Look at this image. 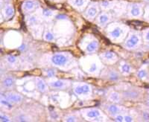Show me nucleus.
I'll return each instance as SVG.
<instances>
[{"label": "nucleus", "mask_w": 149, "mask_h": 122, "mask_svg": "<svg viewBox=\"0 0 149 122\" xmlns=\"http://www.w3.org/2000/svg\"><path fill=\"white\" fill-rule=\"evenodd\" d=\"M100 70V65L98 64V62H91L90 64L87 67V71L90 74H95L98 72Z\"/></svg>", "instance_id": "nucleus-21"}, {"label": "nucleus", "mask_w": 149, "mask_h": 122, "mask_svg": "<svg viewBox=\"0 0 149 122\" xmlns=\"http://www.w3.org/2000/svg\"><path fill=\"white\" fill-rule=\"evenodd\" d=\"M44 74L47 78H52L54 77H55L56 71L53 69H47L44 70Z\"/></svg>", "instance_id": "nucleus-28"}, {"label": "nucleus", "mask_w": 149, "mask_h": 122, "mask_svg": "<svg viewBox=\"0 0 149 122\" xmlns=\"http://www.w3.org/2000/svg\"><path fill=\"white\" fill-rule=\"evenodd\" d=\"M6 1H9V0H6Z\"/></svg>", "instance_id": "nucleus-44"}, {"label": "nucleus", "mask_w": 149, "mask_h": 122, "mask_svg": "<svg viewBox=\"0 0 149 122\" xmlns=\"http://www.w3.org/2000/svg\"><path fill=\"white\" fill-rule=\"evenodd\" d=\"M101 5H102V7L104 9H110V8H112V5H113V3L110 1H107V0H105V1H103V2L101 3Z\"/></svg>", "instance_id": "nucleus-31"}, {"label": "nucleus", "mask_w": 149, "mask_h": 122, "mask_svg": "<svg viewBox=\"0 0 149 122\" xmlns=\"http://www.w3.org/2000/svg\"><path fill=\"white\" fill-rule=\"evenodd\" d=\"M2 14L5 19H9L14 14V8L13 5H5L4 8L2 9Z\"/></svg>", "instance_id": "nucleus-17"}, {"label": "nucleus", "mask_w": 149, "mask_h": 122, "mask_svg": "<svg viewBox=\"0 0 149 122\" xmlns=\"http://www.w3.org/2000/svg\"><path fill=\"white\" fill-rule=\"evenodd\" d=\"M114 120H115L116 121H119V122L124 121V115H121V114L116 115Z\"/></svg>", "instance_id": "nucleus-37"}, {"label": "nucleus", "mask_w": 149, "mask_h": 122, "mask_svg": "<svg viewBox=\"0 0 149 122\" xmlns=\"http://www.w3.org/2000/svg\"><path fill=\"white\" fill-rule=\"evenodd\" d=\"M142 119L145 121H149V112L145 111V112H142Z\"/></svg>", "instance_id": "nucleus-39"}, {"label": "nucleus", "mask_w": 149, "mask_h": 122, "mask_svg": "<svg viewBox=\"0 0 149 122\" xmlns=\"http://www.w3.org/2000/svg\"><path fill=\"white\" fill-rule=\"evenodd\" d=\"M144 9L142 4L140 3H131L129 5L127 8V14L130 18L139 19L143 17Z\"/></svg>", "instance_id": "nucleus-3"}, {"label": "nucleus", "mask_w": 149, "mask_h": 122, "mask_svg": "<svg viewBox=\"0 0 149 122\" xmlns=\"http://www.w3.org/2000/svg\"><path fill=\"white\" fill-rule=\"evenodd\" d=\"M86 42V46H85V51L87 53H93L97 51L98 49V42L95 38H90V40H87Z\"/></svg>", "instance_id": "nucleus-11"}, {"label": "nucleus", "mask_w": 149, "mask_h": 122, "mask_svg": "<svg viewBox=\"0 0 149 122\" xmlns=\"http://www.w3.org/2000/svg\"><path fill=\"white\" fill-rule=\"evenodd\" d=\"M0 121L2 122H8L10 121V118L8 116V115H5V114L3 113H1V115H0Z\"/></svg>", "instance_id": "nucleus-34"}, {"label": "nucleus", "mask_w": 149, "mask_h": 122, "mask_svg": "<svg viewBox=\"0 0 149 122\" xmlns=\"http://www.w3.org/2000/svg\"><path fill=\"white\" fill-rule=\"evenodd\" d=\"M98 14V7L97 4L92 3L89 5L86 11H85V16L87 19H93L95 18Z\"/></svg>", "instance_id": "nucleus-10"}, {"label": "nucleus", "mask_w": 149, "mask_h": 122, "mask_svg": "<svg viewBox=\"0 0 149 122\" xmlns=\"http://www.w3.org/2000/svg\"><path fill=\"white\" fill-rule=\"evenodd\" d=\"M53 12L51 10H49V9H45L42 11V15L43 17H46V18H50V17H53Z\"/></svg>", "instance_id": "nucleus-32"}, {"label": "nucleus", "mask_w": 149, "mask_h": 122, "mask_svg": "<svg viewBox=\"0 0 149 122\" xmlns=\"http://www.w3.org/2000/svg\"><path fill=\"white\" fill-rule=\"evenodd\" d=\"M17 119L19 121H29V118L26 116V115H19L18 117L17 118Z\"/></svg>", "instance_id": "nucleus-35"}, {"label": "nucleus", "mask_w": 149, "mask_h": 122, "mask_svg": "<svg viewBox=\"0 0 149 122\" xmlns=\"http://www.w3.org/2000/svg\"><path fill=\"white\" fill-rule=\"evenodd\" d=\"M147 102H148V104H149V92H148V97H147Z\"/></svg>", "instance_id": "nucleus-42"}, {"label": "nucleus", "mask_w": 149, "mask_h": 122, "mask_svg": "<svg viewBox=\"0 0 149 122\" xmlns=\"http://www.w3.org/2000/svg\"><path fill=\"white\" fill-rule=\"evenodd\" d=\"M122 95H121L119 92H112L109 95V100L113 103H119L122 101Z\"/></svg>", "instance_id": "nucleus-23"}, {"label": "nucleus", "mask_w": 149, "mask_h": 122, "mask_svg": "<svg viewBox=\"0 0 149 122\" xmlns=\"http://www.w3.org/2000/svg\"><path fill=\"white\" fill-rule=\"evenodd\" d=\"M82 112L84 116L89 120L90 119L98 120L102 115V112L98 109H88V110H84Z\"/></svg>", "instance_id": "nucleus-7"}, {"label": "nucleus", "mask_w": 149, "mask_h": 122, "mask_svg": "<svg viewBox=\"0 0 149 122\" xmlns=\"http://www.w3.org/2000/svg\"><path fill=\"white\" fill-rule=\"evenodd\" d=\"M40 22V19L36 15H31L29 17L28 19V23L31 26H37Z\"/></svg>", "instance_id": "nucleus-25"}, {"label": "nucleus", "mask_w": 149, "mask_h": 122, "mask_svg": "<svg viewBox=\"0 0 149 122\" xmlns=\"http://www.w3.org/2000/svg\"><path fill=\"white\" fill-rule=\"evenodd\" d=\"M69 2L74 8L82 10L87 5L89 0H70Z\"/></svg>", "instance_id": "nucleus-16"}, {"label": "nucleus", "mask_w": 149, "mask_h": 122, "mask_svg": "<svg viewBox=\"0 0 149 122\" xmlns=\"http://www.w3.org/2000/svg\"><path fill=\"white\" fill-rule=\"evenodd\" d=\"M101 56H102V58L104 60L107 61V62H111V63H113V62H116V61L117 60V59H118V58H117V55L115 54L114 52H113V51H104V52L102 53V54H101Z\"/></svg>", "instance_id": "nucleus-15"}, {"label": "nucleus", "mask_w": 149, "mask_h": 122, "mask_svg": "<svg viewBox=\"0 0 149 122\" xmlns=\"http://www.w3.org/2000/svg\"><path fill=\"white\" fill-rule=\"evenodd\" d=\"M39 5V2H37V0H26L22 4V8L23 11L29 13V12H31L35 10Z\"/></svg>", "instance_id": "nucleus-9"}, {"label": "nucleus", "mask_w": 149, "mask_h": 122, "mask_svg": "<svg viewBox=\"0 0 149 122\" xmlns=\"http://www.w3.org/2000/svg\"><path fill=\"white\" fill-rule=\"evenodd\" d=\"M2 87H5V89H10L14 87L15 85V80L14 78L11 76H7L4 78L2 81Z\"/></svg>", "instance_id": "nucleus-20"}, {"label": "nucleus", "mask_w": 149, "mask_h": 122, "mask_svg": "<svg viewBox=\"0 0 149 122\" xmlns=\"http://www.w3.org/2000/svg\"><path fill=\"white\" fill-rule=\"evenodd\" d=\"M142 38L144 41L145 44L149 47V28H146L143 31L142 34Z\"/></svg>", "instance_id": "nucleus-27"}, {"label": "nucleus", "mask_w": 149, "mask_h": 122, "mask_svg": "<svg viewBox=\"0 0 149 122\" xmlns=\"http://www.w3.org/2000/svg\"><path fill=\"white\" fill-rule=\"evenodd\" d=\"M5 96L13 103H20L22 101V95L14 92H8L5 93Z\"/></svg>", "instance_id": "nucleus-14"}, {"label": "nucleus", "mask_w": 149, "mask_h": 122, "mask_svg": "<svg viewBox=\"0 0 149 122\" xmlns=\"http://www.w3.org/2000/svg\"><path fill=\"white\" fill-rule=\"evenodd\" d=\"M129 31L128 26L124 24H113L109 26L108 34L110 37L116 42H122L125 39Z\"/></svg>", "instance_id": "nucleus-1"}, {"label": "nucleus", "mask_w": 149, "mask_h": 122, "mask_svg": "<svg viewBox=\"0 0 149 122\" xmlns=\"http://www.w3.org/2000/svg\"><path fill=\"white\" fill-rule=\"evenodd\" d=\"M143 18L149 22V5H147L144 10V14H143Z\"/></svg>", "instance_id": "nucleus-33"}, {"label": "nucleus", "mask_w": 149, "mask_h": 122, "mask_svg": "<svg viewBox=\"0 0 149 122\" xmlns=\"http://www.w3.org/2000/svg\"><path fill=\"white\" fill-rule=\"evenodd\" d=\"M49 85L54 89H65L70 86V83L65 80H54L49 81Z\"/></svg>", "instance_id": "nucleus-13"}, {"label": "nucleus", "mask_w": 149, "mask_h": 122, "mask_svg": "<svg viewBox=\"0 0 149 122\" xmlns=\"http://www.w3.org/2000/svg\"><path fill=\"white\" fill-rule=\"evenodd\" d=\"M97 20H98V23L101 26H104L105 25H107L110 20V16L109 14L107 13H102L98 15V18H97Z\"/></svg>", "instance_id": "nucleus-19"}, {"label": "nucleus", "mask_w": 149, "mask_h": 122, "mask_svg": "<svg viewBox=\"0 0 149 122\" xmlns=\"http://www.w3.org/2000/svg\"><path fill=\"white\" fill-rule=\"evenodd\" d=\"M26 49V46L25 45H22V46H20L19 47V50H21V51H22V50H25Z\"/></svg>", "instance_id": "nucleus-41"}, {"label": "nucleus", "mask_w": 149, "mask_h": 122, "mask_svg": "<svg viewBox=\"0 0 149 122\" xmlns=\"http://www.w3.org/2000/svg\"><path fill=\"white\" fill-rule=\"evenodd\" d=\"M145 2H148V3H149V0H144Z\"/></svg>", "instance_id": "nucleus-43"}, {"label": "nucleus", "mask_w": 149, "mask_h": 122, "mask_svg": "<svg viewBox=\"0 0 149 122\" xmlns=\"http://www.w3.org/2000/svg\"><path fill=\"white\" fill-rule=\"evenodd\" d=\"M132 68L130 64L127 63H122L120 66V71L123 75H127L131 73Z\"/></svg>", "instance_id": "nucleus-24"}, {"label": "nucleus", "mask_w": 149, "mask_h": 122, "mask_svg": "<svg viewBox=\"0 0 149 122\" xmlns=\"http://www.w3.org/2000/svg\"><path fill=\"white\" fill-rule=\"evenodd\" d=\"M124 121H126V122L134 121V118H133L131 115H126L124 116Z\"/></svg>", "instance_id": "nucleus-36"}, {"label": "nucleus", "mask_w": 149, "mask_h": 122, "mask_svg": "<svg viewBox=\"0 0 149 122\" xmlns=\"http://www.w3.org/2000/svg\"><path fill=\"white\" fill-rule=\"evenodd\" d=\"M44 39L46 41H53L54 40V36L51 31L46 30L44 34Z\"/></svg>", "instance_id": "nucleus-29"}, {"label": "nucleus", "mask_w": 149, "mask_h": 122, "mask_svg": "<svg viewBox=\"0 0 149 122\" xmlns=\"http://www.w3.org/2000/svg\"><path fill=\"white\" fill-rule=\"evenodd\" d=\"M70 58L69 54L64 53H57L54 54L51 58V61L53 65L58 67H63L67 66L70 62Z\"/></svg>", "instance_id": "nucleus-4"}, {"label": "nucleus", "mask_w": 149, "mask_h": 122, "mask_svg": "<svg viewBox=\"0 0 149 122\" xmlns=\"http://www.w3.org/2000/svg\"><path fill=\"white\" fill-rule=\"evenodd\" d=\"M5 60L10 64H15L17 61V58L14 55H8V56L6 57Z\"/></svg>", "instance_id": "nucleus-30"}, {"label": "nucleus", "mask_w": 149, "mask_h": 122, "mask_svg": "<svg viewBox=\"0 0 149 122\" xmlns=\"http://www.w3.org/2000/svg\"><path fill=\"white\" fill-rule=\"evenodd\" d=\"M148 69L146 67H142V69H140L139 70V71H138L137 73L138 78H139V79H142V80L146 79L148 77Z\"/></svg>", "instance_id": "nucleus-26"}, {"label": "nucleus", "mask_w": 149, "mask_h": 122, "mask_svg": "<svg viewBox=\"0 0 149 122\" xmlns=\"http://www.w3.org/2000/svg\"><path fill=\"white\" fill-rule=\"evenodd\" d=\"M35 86L37 90L40 92H46L48 90L47 84L42 79L40 78H37L35 79Z\"/></svg>", "instance_id": "nucleus-18"}, {"label": "nucleus", "mask_w": 149, "mask_h": 122, "mask_svg": "<svg viewBox=\"0 0 149 122\" xmlns=\"http://www.w3.org/2000/svg\"><path fill=\"white\" fill-rule=\"evenodd\" d=\"M104 78L112 81H116L119 79V74L117 71L113 69H109L104 71Z\"/></svg>", "instance_id": "nucleus-12"}, {"label": "nucleus", "mask_w": 149, "mask_h": 122, "mask_svg": "<svg viewBox=\"0 0 149 122\" xmlns=\"http://www.w3.org/2000/svg\"><path fill=\"white\" fill-rule=\"evenodd\" d=\"M74 94L80 97L89 96L92 94V88L89 84L86 83H78L73 87Z\"/></svg>", "instance_id": "nucleus-5"}, {"label": "nucleus", "mask_w": 149, "mask_h": 122, "mask_svg": "<svg viewBox=\"0 0 149 122\" xmlns=\"http://www.w3.org/2000/svg\"><path fill=\"white\" fill-rule=\"evenodd\" d=\"M66 16H64V15H59V16H58V17H57V19H66Z\"/></svg>", "instance_id": "nucleus-40"}, {"label": "nucleus", "mask_w": 149, "mask_h": 122, "mask_svg": "<svg viewBox=\"0 0 149 122\" xmlns=\"http://www.w3.org/2000/svg\"><path fill=\"white\" fill-rule=\"evenodd\" d=\"M142 44V36L137 31H132L127 36L124 46L129 50L136 49Z\"/></svg>", "instance_id": "nucleus-2"}, {"label": "nucleus", "mask_w": 149, "mask_h": 122, "mask_svg": "<svg viewBox=\"0 0 149 122\" xmlns=\"http://www.w3.org/2000/svg\"><path fill=\"white\" fill-rule=\"evenodd\" d=\"M0 103H1V106L2 107H5L6 110H11L13 106H12V103L6 98V96H4L3 95H1V98H0Z\"/></svg>", "instance_id": "nucleus-22"}, {"label": "nucleus", "mask_w": 149, "mask_h": 122, "mask_svg": "<svg viewBox=\"0 0 149 122\" xmlns=\"http://www.w3.org/2000/svg\"><path fill=\"white\" fill-rule=\"evenodd\" d=\"M76 117H74V115H69V116L65 118L66 121H76Z\"/></svg>", "instance_id": "nucleus-38"}, {"label": "nucleus", "mask_w": 149, "mask_h": 122, "mask_svg": "<svg viewBox=\"0 0 149 122\" xmlns=\"http://www.w3.org/2000/svg\"><path fill=\"white\" fill-rule=\"evenodd\" d=\"M122 98L130 101H136L141 96V92L136 88L127 89L122 92Z\"/></svg>", "instance_id": "nucleus-6"}, {"label": "nucleus", "mask_w": 149, "mask_h": 122, "mask_svg": "<svg viewBox=\"0 0 149 122\" xmlns=\"http://www.w3.org/2000/svg\"><path fill=\"white\" fill-rule=\"evenodd\" d=\"M106 110L108 112V114L115 117L116 115H119V114H121L125 112V111H126V109L120 107V106L116 105V104H109L106 107Z\"/></svg>", "instance_id": "nucleus-8"}]
</instances>
